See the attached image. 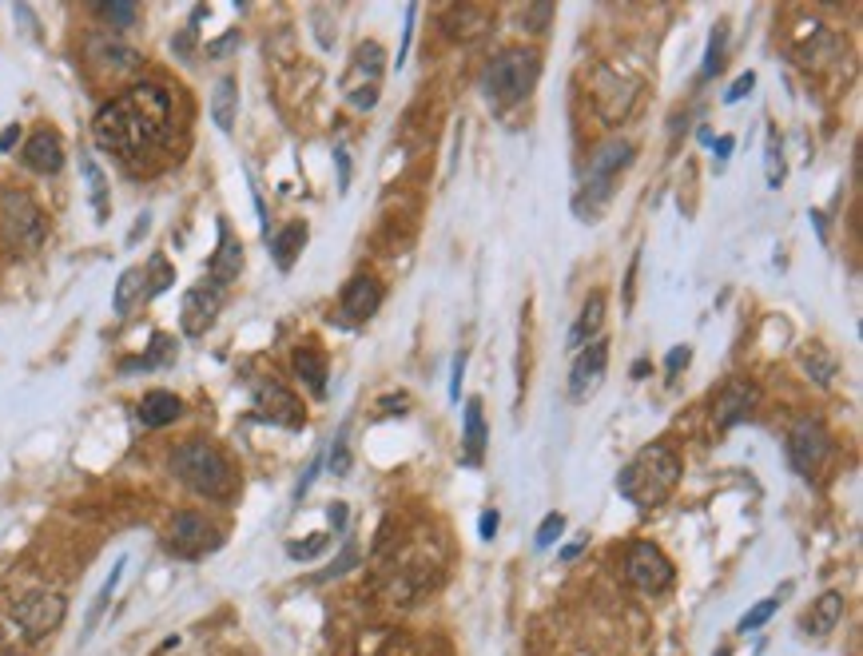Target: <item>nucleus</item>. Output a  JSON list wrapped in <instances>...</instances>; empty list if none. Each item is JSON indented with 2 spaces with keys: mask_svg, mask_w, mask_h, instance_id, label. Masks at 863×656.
I'll return each mask as SVG.
<instances>
[{
  "mask_svg": "<svg viewBox=\"0 0 863 656\" xmlns=\"http://www.w3.org/2000/svg\"><path fill=\"white\" fill-rule=\"evenodd\" d=\"M327 545H330L327 533H310V538H302V541H287V557L291 561H315L318 553H327Z\"/></svg>",
  "mask_w": 863,
  "mask_h": 656,
  "instance_id": "33",
  "label": "nucleus"
},
{
  "mask_svg": "<svg viewBox=\"0 0 863 656\" xmlns=\"http://www.w3.org/2000/svg\"><path fill=\"white\" fill-rule=\"evenodd\" d=\"M720 60H724V29H716V32H712V40H709V52H704V68H701V76H704V80H712L716 72H720Z\"/></svg>",
  "mask_w": 863,
  "mask_h": 656,
  "instance_id": "35",
  "label": "nucleus"
},
{
  "mask_svg": "<svg viewBox=\"0 0 863 656\" xmlns=\"http://www.w3.org/2000/svg\"><path fill=\"white\" fill-rule=\"evenodd\" d=\"M605 371H609V343L605 338H593V343L581 346V354L573 358V371H569V398L573 402H589L605 382Z\"/></svg>",
  "mask_w": 863,
  "mask_h": 656,
  "instance_id": "11",
  "label": "nucleus"
},
{
  "mask_svg": "<svg viewBox=\"0 0 863 656\" xmlns=\"http://www.w3.org/2000/svg\"><path fill=\"white\" fill-rule=\"evenodd\" d=\"M498 525H501L498 510H485V513H482V521H477V533H482V541H490L493 533H498Z\"/></svg>",
  "mask_w": 863,
  "mask_h": 656,
  "instance_id": "44",
  "label": "nucleus"
},
{
  "mask_svg": "<svg viewBox=\"0 0 863 656\" xmlns=\"http://www.w3.org/2000/svg\"><path fill=\"white\" fill-rule=\"evenodd\" d=\"M171 474H176L187 489H196L199 497H211V502H223V497H231V489H235L231 461L219 454L211 442H199V438L176 446V454H171Z\"/></svg>",
  "mask_w": 863,
  "mask_h": 656,
  "instance_id": "3",
  "label": "nucleus"
},
{
  "mask_svg": "<svg viewBox=\"0 0 863 656\" xmlns=\"http://www.w3.org/2000/svg\"><path fill=\"white\" fill-rule=\"evenodd\" d=\"M330 525H335V529H343V525H346V505L343 502L330 505Z\"/></svg>",
  "mask_w": 863,
  "mask_h": 656,
  "instance_id": "49",
  "label": "nucleus"
},
{
  "mask_svg": "<svg viewBox=\"0 0 863 656\" xmlns=\"http://www.w3.org/2000/svg\"><path fill=\"white\" fill-rule=\"evenodd\" d=\"M828 454H832V433H828V426H824V422H815V418L796 422L792 433H788V461L796 466V474H804V477L820 474V466L828 461Z\"/></svg>",
  "mask_w": 863,
  "mask_h": 656,
  "instance_id": "7",
  "label": "nucleus"
},
{
  "mask_svg": "<svg viewBox=\"0 0 863 656\" xmlns=\"http://www.w3.org/2000/svg\"><path fill=\"white\" fill-rule=\"evenodd\" d=\"M632 163V144L629 140H609V144H601L593 152V160H589V168H585V199H589V207L581 211V215H589V219H597L605 211V203H609V196H613V183H617V175L625 171ZM585 199H577V207H581Z\"/></svg>",
  "mask_w": 863,
  "mask_h": 656,
  "instance_id": "5",
  "label": "nucleus"
},
{
  "mask_svg": "<svg viewBox=\"0 0 863 656\" xmlns=\"http://www.w3.org/2000/svg\"><path fill=\"white\" fill-rule=\"evenodd\" d=\"M764 179H768V188H780V183H784V160H780V140H776V132H768V147H764Z\"/></svg>",
  "mask_w": 863,
  "mask_h": 656,
  "instance_id": "34",
  "label": "nucleus"
},
{
  "mask_svg": "<svg viewBox=\"0 0 863 656\" xmlns=\"http://www.w3.org/2000/svg\"><path fill=\"white\" fill-rule=\"evenodd\" d=\"M537 76H541L537 52L521 48V44H510V48H501L498 57L490 60V68H485V96H490L498 108L521 104V100L534 92Z\"/></svg>",
  "mask_w": 863,
  "mask_h": 656,
  "instance_id": "4",
  "label": "nucleus"
},
{
  "mask_svg": "<svg viewBox=\"0 0 863 656\" xmlns=\"http://www.w3.org/2000/svg\"><path fill=\"white\" fill-rule=\"evenodd\" d=\"M382 307V283L374 275H354L351 283L343 286V319L358 327V322L374 319Z\"/></svg>",
  "mask_w": 863,
  "mask_h": 656,
  "instance_id": "15",
  "label": "nucleus"
},
{
  "mask_svg": "<svg viewBox=\"0 0 863 656\" xmlns=\"http://www.w3.org/2000/svg\"><path fill=\"white\" fill-rule=\"evenodd\" d=\"M466 454L462 461L466 466H477L485 454V418H482V398H470L466 402V438H462Z\"/></svg>",
  "mask_w": 863,
  "mask_h": 656,
  "instance_id": "22",
  "label": "nucleus"
},
{
  "mask_svg": "<svg viewBox=\"0 0 863 656\" xmlns=\"http://www.w3.org/2000/svg\"><path fill=\"white\" fill-rule=\"evenodd\" d=\"M335 160H338V188H346V183H351V163H346V152H343V147L335 152Z\"/></svg>",
  "mask_w": 863,
  "mask_h": 656,
  "instance_id": "47",
  "label": "nucleus"
},
{
  "mask_svg": "<svg viewBox=\"0 0 863 656\" xmlns=\"http://www.w3.org/2000/svg\"><path fill=\"white\" fill-rule=\"evenodd\" d=\"M760 402V390L752 382H745V378H737V382H728L720 390V398H716V426L720 430H732L737 422H745L752 410H756Z\"/></svg>",
  "mask_w": 863,
  "mask_h": 656,
  "instance_id": "16",
  "label": "nucleus"
},
{
  "mask_svg": "<svg viewBox=\"0 0 863 656\" xmlns=\"http://www.w3.org/2000/svg\"><path fill=\"white\" fill-rule=\"evenodd\" d=\"M0 231H4V239L13 247L36 251V247L44 243V235H48V219H44V211L36 207V199L29 191L4 188L0 191Z\"/></svg>",
  "mask_w": 863,
  "mask_h": 656,
  "instance_id": "6",
  "label": "nucleus"
},
{
  "mask_svg": "<svg viewBox=\"0 0 863 656\" xmlns=\"http://www.w3.org/2000/svg\"><path fill=\"white\" fill-rule=\"evenodd\" d=\"M688 363H693V346H673V350H668V358H665V374L673 378V374L681 371V366H688Z\"/></svg>",
  "mask_w": 863,
  "mask_h": 656,
  "instance_id": "41",
  "label": "nucleus"
},
{
  "mask_svg": "<svg viewBox=\"0 0 863 656\" xmlns=\"http://www.w3.org/2000/svg\"><path fill=\"white\" fill-rule=\"evenodd\" d=\"M728 155H732V136H720V140H716V168H724Z\"/></svg>",
  "mask_w": 863,
  "mask_h": 656,
  "instance_id": "48",
  "label": "nucleus"
},
{
  "mask_svg": "<svg viewBox=\"0 0 863 656\" xmlns=\"http://www.w3.org/2000/svg\"><path fill=\"white\" fill-rule=\"evenodd\" d=\"M318 466H323V461H318V458H310V466H307V474H302V477H299V485H295V502H302V494H307V489H310V482H315V474H318Z\"/></svg>",
  "mask_w": 863,
  "mask_h": 656,
  "instance_id": "45",
  "label": "nucleus"
},
{
  "mask_svg": "<svg viewBox=\"0 0 863 656\" xmlns=\"http://www.w3.org/2000/svg\"><path fill=\"white\" fill-rule=\"evenodd\" d=\"M80 171H84V179L92 188V207H96V219H108V183H104V175H100V168L88 160V155H80Z\"/></svg>",
  "mask_w": 863,
  "mask_h": 656,
  "instance_id": "30",
  "label": "nucleus"
},
{
  "mask_svg": "<svg viewBox=\"0 0 863 656\" xmlns=\"http://www.w3.org/2000/svg\"><path fill=\"white\" fill-rule=\"evenodd\" d=\"M330 469H335L338 477H343L346 469H351V450H346V430L335 438V450H330Z\"/></svg>",
  "mask_w": 863,
  "mask_h": 656,
  "instance_id": "40",
  "label": "nucleus"
},
{
  "mask_svg": "<svg viewBox=\"0 0 863 656\" xmlns=\"http://www.w3.org/2000/svg\"><path fill=\"white\" fill-rule=\"evenodd\" d=\"M84 57L92 68H100V72H135L140 68V52L119 32H92L84 44Z\"/></svg>",
  "mask_w": 863,
  "mask_h": 656,
  "instance_id": "14",
  "label": "nucleus"
},
{
  "mask_svg": "<svg viewBox=\"0 0 863 656\" xmlns=\"http://www.w3.org/2000/svg\"><path fill=\"white\" fill-rule=\"evenodd\" d=\"M581 549H585V541H573V545H569V549L562 553V557H565V561H573V557H577V553H581Z\"/></svg>",
  "mask_w": 863,
  "mask_h": 656,
  "instance_id": "51",
  "label": "nucleus"
},
{
  "mask_svg": "<svg viewBox=\"0 0 863 656\" xmlns=\"http://www.w3.org/2000/svg\"><path fill=\"white\" fill-rule=\"evenodd\" d=\"M414 16H418V4H410V8H406V32H402V48H398V68L406 64L410 40H414Z\"/></svg>",
  "mask_w": 863,
  "mask_h": 656,
  "instance_id": "42",
  "label": "nucleus"
},
{
  "mask_svg": "<svg viewBox=\"0 0 863 656\" xmlns=\"http://www.w3.org/2000/svg\"><path fill=\"white\" fill-rule=\"evenodd\" d=\"M562 533H565V517L562 513H549L545 517V521H541V529H537V549H549V545H554L557 538H562Z\"/></svg>",
  "mask_w": 863,
  "mask_h": 656,
  "instance_id": "36",
  "label": "nucleus"
},
{
  "mask_svg": "<svg viewBox=\"0 0 863 656\" xmlns=\"http://www.w3.org/2000/svg\"><path fill=\"white\" fill-rule=\"evenodd\" d=\"M601 322H605V294H589L581 314H577V327H573V335H569V346L581 350L597 330H601Z\"/></svg>",
  "mask_w": 863,
  "mask_h": 656,
  "instance_id": "25",
  "label": "nucleus"
},
{
  "mask_svg": "<svg viewBox=\"0 0 863 656\" xmlns=\"http://www.w3.org/2000/svg\"><path fill=\"white\" fill-rule=\"evenodd\" d=\"M295 371H299L302 382L310 386V394H315V398H323V394H327V358H323V350L310 346V343L299 346V350H295Z\"/></svg>",
  "mask_w": 863,
  "mask_h": 656,
  "instance_id": "20",
  "label": "nucleus"
},
{
  "mask_svg": "<svg viewBox=\"0 0 863 656\" xmlns=\"http://www.w3.org/2000/svg\"><path fill=\"white\" fill-rule=\"evenodd\" d=\"M804 371L812 374L820 386H832V378H835V358L828 354V346H807V350H804Z\"/></svg>",
  "mask_w": 863,
  "mask_h": 656,
  "instance_id": "29",
  "label": "nucleus"
},
{
  "mask_svg": "<svg viewBox=\"0 0 863 656\" xmlns=\"http://www.w3.org/2000/svg\"><path fill=\"white\" fill-rule=\"evenodd\" d=\"M255 410H259V418L275 422V426H287V430H302V422H307L302 402L283 382H275V378H263V382L255 386Z\"/></svg>",
  "mask_w": 863,
  "mask_h": 656,
  "instance_id": "13",
  "label": "nucleus"
},
{
  "mask_svg": "<svg viewBox=\"0 0 863 656\" xmlns=\"http://www.w3.org/2000/svg\"><path fill=\"white\" fill-rule=\"evenodd\" d=\"M676 482H681V458H676V450L665 446V442H653V446H645L617 474V494L625 497L629 505H637L641 513H649V510H657L660 502H668Z\"/></svg>",
  "mask_w": 863,
  "mask_h": 656,
  "instance_id": "2",
  "label": "nucleus"
},
{
  "mask_svg": "<svg viewBox=\"0 0 863 656\" xmlns=\"http://www.w3.org/2000/svg\"><path fill=\"white\" fill-rule=\"evenodd\" d=\"M96 13L104 16V21L119 24V29H127V24H135V4H96Z\"/></svg>",
  "mask_w": 863,
  "mask_h": 656,
  "instance_id": "38",
  "label": "nucleus"
},
{
  "mask_svg": "<svg viewBox=\"0 0 863 656\" xmlns=\"http://www.w3.org/2000/svg\"><path fill=\"white\" fill-rule=\"evenodd\" d=\"M171 136V92L163 84H135L108 100L92 119V140L119 163H140Z\"/></svg>",
  "mask_w": 863,
  "mask_h": 656,
  "instance_id": "1",
  "label": "nucleus"
},
{
  "mask_svg": "<svg viewBox=\"0 0 863 656\" xmlns=\"http://www.w3.org/2000/svg\"><path fill=\"white\" fill-rule=\"evenodd\" d=\"M239 271H243V247H239V239L231 235V227L219 223V247L207 263V279L227 286V283L239 279Z\"/></svg>",
  "mask_w": 863,
  "mask_h": 656,
  "instance_id": "18",
  "label": "nucleus"
},
{
  "mask_svg": "<svg viewBox=\"0 0 863 656\" xmlns=\"http://www.w3.org/2000/svg\"><path fill=\"white\" fill-rule=\"evenodd\" d=\"M776 613V600L768 597V600H760L756 608H748L745 617H740V633H752V628H760V625H768V617Z\"/></svg>",
  "mask_w": 863,
  "mask_h": 656,
  "instance_id": "37",
  "label": "nucleus"
},
{
  "mask_svg": "<svg viewBox=\"0 0 863 656\" xmlns=\"http://www.w3.org/2000/svg\"><path fill=\"white\" fill-rule=\"evenodd\" d=\"M124 565H127V557H119L116 565H112V573H108V581H104V589L96 593V600H92V608H88V621H84V633H92L96 628V621L100 617L108 613V600H112V593H116V585H119V573H124Z\"/></svg>",
  "mask_w": 863,
  "mask_h": 656,
  "instance_id": "28",
  "label": "nucleus"
},
{
  "mask_svg": "<svg viewBox=\"0 0 863 656\" xmlns=\"http://www.w3.org/2000/svg\"><path fill=\"white\" fill-rule=\"evenodd\" d=\"M462 374H466V350H458L454 358V382H449V398H462Z\"/></svg>",
  "mask_w": 863,
  "mask_h": 656,
  "instance_id": "43",
  "label": "nucleus"
},
{
  "mask_svg": "<svg viewBox=\"0 0 863 656\" xmlns=\"http://www.w3.org/2000/svg\"><path fill=\"white\" fill-rule=\"evenodd\" d=\"M148 223H152V219H148V215H140V223H135V231L127 235V243H140V239L148 235Z\"/></svg>",
  "mask_w": 863,
  "mask_h": 656,
  "instance_id": "50",
  "label": "nucleus"
},
{
  "mask_svg": "<svg viewBox=\"0 0 863 656\" xmlns=\"http://www.w3.org/2000/svg\"><path fill=\"white\" fill-rule=\"evenodd\" d=\"M752 88H756V72H740V76L732 80V88L724 92V104H740Z\"/></svg>",
  "mask_w": 863,
  "mask_h": 656,
  "instance_id": "39",
  "label": "nucleus"
},
{
  "mask_svg": "<svg viewBox=\"0 0 863 656\" xmlns=\"http://www.w3.org/2000/svg\"><path fill=\"white\" fill-rule=\"evenodd\" d=\"M302 247H307V223H287V227L279 231V235L271 239L275 267H279V271H291V267H295V258L302 255Z\"/></svg>",
  "mask_w": 863,
  "mask_h": 656,
  "instance_id": "21",
  "label": "nucleus"
},
{
  "mask_svg": "<svg viewBox=\"0 0 863 656\" xmlns=\"http://www.w3.org/2000/svg\"><path fill=\"white\" fill-rule=\"evenodd\" d=\"M219 529L215 525L207 521L204 513H179L176 521H171V529H168V545H171V553H179V557H204V553H211V549H219Z\"/></svg>",
  "mask_w": 863,
  "mask_h": 656,
  "instance_id": "12",
  "label": "nucleus"
},
{
  "mask_svg": "<svg viewBox=\"0 0 863 656\" xmlns=\"http://www.w3.org/2000/svg\"><path fill=\"white\" fill-rule=\"evenodd\" d=\"M21 163L36 175H57L64 168V147H60V136L48 132V127H40V132L29 136V144H24L21 152Z\"/></svg>",
  "mask_w": 863,
  "mask_h": 656,
  "instance_id": "17",
  "label": "nucleus"
},
{
  "mask_svg": "<svg viewBox=\"0 0 863 656\" xmlns=\"http://www.w3.org/2000/svg\"><path fill=\"white\" fill-rule=\"evenodd\" d=\"M179 414H183V402L176 398V394H168V390H152V394H144V402H140V422L148 430L171 426Z\"/></svg>",
  "mask_w": 863,
  "mask_h": 656,
  "instance_id": "19",
  "label": "nucleus"
},
{
  "mask_svg": "<svg viewBox=\"0 0 863 656\" xmlns=\"http://www.w3.org/2000/svg\"><path fill=\"white\" fill-rule=\"evenodd\" d=\"M382 60H387V57H382V48L370 40V44H362V48H358V57H354V72H358V76L370 80V88H379Z\"/></svg>",
  "mask_w": 863,
  "mask_h": 656,
  "instance_id": "32",
  "label": "nucleus"
},
{
  "mask_svg": "<svg viewBox=\"0 0 863 656\" xmlns=\"http://www.w3.org/2000/svg\"><path fill=\"white\" fill-rule=\"evenodd\" d=\"M171 354H176V343H171L168 335H155L152 338V354L135 358V363H124V371H152V366L171 363Z\"/></svg>",
  "mask_w": 863,
  "mask_h": 656,
  "instance_id": "31",
  "label": "nucleus"
},
{
  "mask_svg": "<svg viewBox=\"0 0 863 656\" xmlns=\"http://www.w3.org/2000/svg\"><path fill=\"white\" fill-rule=\"evenodd\" d=\"M171 283H176V267H171L163 255H152L148 271H144V294H148V299H155V294H163Z\"/></svg>",
  "mask_w": 863,
  "mask_h": 656,
  "instance_id": "27",
  "label": "nucleus"
},
{
  "mask_svg": "<svg viewBox=\"0 0 863 656\" xmlns=\"http://www.w3.org/2000/svg\"><path fill=\"white\" fill-rule=\"evenodd\" d=\"M840 617H843V597H840V593H824V597L812 605V613H807L804 628H807L812 636H828L832 628L840 625Z\"/></svg>",
  "mask_w": 863,
  "mask_h": 656,
  "instance_id": "24",
  "label": "nucleus"
},
{
  "mask_svg": "<svg viewBox=\"0 0 863 656\" xmlns=\"http://www.w3.org/2000/svg\"><path fill=\"white\" fill-rule=\"evenodd\" d=\"M223 299H227V286H219L211 279L191 286V291L183 294V314H179V319H183V335H187V338L207 335L211 322H215L219 311H223Z\"/></svg>",
  "mask_w": 863,
  "mask_h": 656,
  "instance_id": "10",
  "label": "nucleus"
},
{
  "mask_svg": "<svg viewBox=\"0 0 863 656\" xmlns=\"http://www.w3.org/2000/svg\"><path fill=\"white\" fill-rule=\"evenodd\" d=\"M716 656H728V652H716Z\"/></svg>",
  "mask_w": 863,
  "mask_h": 656,
  "instance_id": "52",
  "label": "nucleus"
},
{
  "mask_svg": "<svg viewBox=\"0 0 863 656\" xmlns=\"http://www.w3.org/2000/svg\"><path fill=\"white\" fill-rule=\"evenodd\" d=\"M135 299H144V271L140 267H127L116 283V294H112V307L116 314H127L135 307Z\"/></svg>",
  "mask_w": 863,
  "mask_h": 656,
  "instance_id": "26",
  "label": "nucleus"
},
{
  "mask_svg": "<svg viewBox=\"0 0 863 656\" xmlns=\"http://www.w3.org/2000/svg\"><path fill=\"white\" fill-rule=\"evenodd\" d=\"M16 140H21V127H16V124H8L4 132H0V152H13V147H16Z\"/></svg>",
  "mask_w": 863,
  "mask_h": 656,
  "instance_id": "46",
  "label": "nucleus"
},
{
  "mask_svg": "<svg viewBox=\"0 0 863 656\" xmlns=\"http://www.w3.org/2000/svg\"><path fill=\"white\" fill-rule=\"evenodd\" d=\"M13 621L21 625L24 633L32 636V641H40V636H48L52 628L64 621V597L52 593V589H36V593L16 600Z\"/></svg>",
  "mask_w": 863,
  "mask_h": 656,
  "instance_id": "9",
  "label": "nucleus"
},
{
  "mask_svg": "<svg viewBox=\"0 0 863 656\" xmlns=\"http://www.w3.org/2000/svg\"><path fill=\"white\" fill-rule=\"evenodd\" d=\"M235 108H239V84L231 76H219L215 96H211V119H215L219 132H231L235 127Z\"/></svg>",
  "mask_w": 863,
  "mask_h": 656,
  "instance_id": "23",
  "label": "nucleus"
},
{
  "mask_svg": "<svg viewBox=\"0 0 863 656\" xmlns=\"http://www.w3.org/2000/svg\"><path fill=\"white\" fill-rule=\"evenodd\" d=\"M625 577L641 589V593H665V589L673 585L676 569H673V561L665 557V549H660V545L637 541V545L629 549V557H625Z\"/></svg>",
  "mask_w": 863,
  "mask_h": 656,
  "instance_id": "8",
  "label": "nucleus"
}]
</instances>
